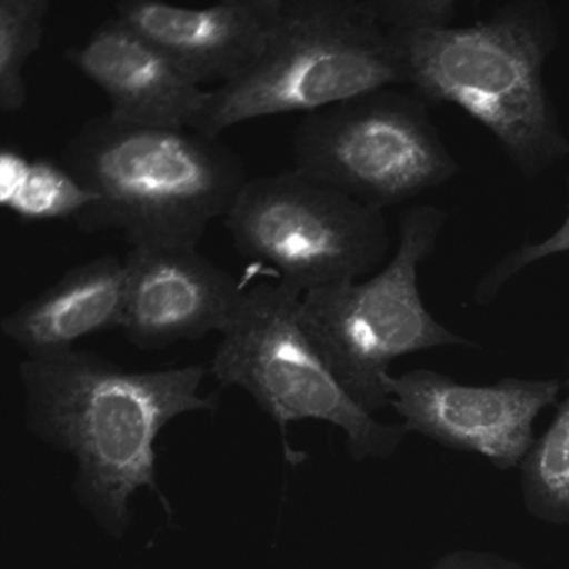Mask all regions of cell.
I'll return each instance as SVG.
<instances>
[{"instance_id": "277c9868", "label": "cell", "mask_w": 569, "mask_h": 569, "mask_svg": "<svg viewBox=\"0 0 569 569\" xmlns=\"http://www.w3.org/2000/svg\"><path fill=\"white\" fill-rule=\"evenodd\" d=\"M555 44V19L545 6H506L471 26L421 32L409 56L408 86L426 104L468 114L532 178L569 154L546 88Z\"/></svg>"}, {"instance_id": "7a4b0ae2", "label": "cell", "mask_w": 569, "mask_h": 569, "mask_svg": "<svg viewBox=\"0 0 569 569\" xmlns=\"http://www.w3.org/2000/svg\"><path fill=\"white\" fill-rule=\"evenodd\" d=\"M456 9L452 0H282L258 61L209 91L191 129L218 138L241 122L408 86L416 38L451 24Z\"/></svg>"}, {"instance_id": "e0dca14e", "label": "cell", "mask_w": 569, "mask_h": 569, "mask_svg": "<svg viewBox=\"0 0 569 569\" xmlns=\"http://www.w3.org/2000/svg\"><path fill=\"white\" fill-rule=\"evenodd\" d=\"M559 254H569V211L561 226L545 241L521 246L499 259L476 286V302L482 306L491 305L516 276L538 262Z\"/></svg>"}, {"instance_id": "5b68a950", "label": "cell", "mask_w": 569, "mask_h": 569, "mask_svg": "<svg viewBox=\"0 0 569 569\" xmlns=\"http://www.w3.org/2000/svg\"><path fill=\"white\" fill-rule=\"evenodd\" d=\"M445 222L441 209H409L399 222L396 254L375 278L302 296L299 321L309 342L369 415L391 405L386 381L396 359L445 346H472L429 312L419 289V268L435 251Z\"/></svg>"}, {"instance_id": "ba28073f", "label": "cell", "mask_w": 569, "mask_h": 569, "mask_svg": "<svg viewBox=\"0 0 569 569\" xmlns=\"http://www.w3.org/2000/svg\"><path fill=\"white\" fill-rule=\"evenodd\" d=\"M292 158L298 171L379 211L459 172L426 102L395 89L309 114L292 136Z\"/></svg>"}, {"instance_id": "5bb4252c", "label": "cell", "mask_w": 569, "mask_h": 569, "mask_svg": "<svg viewBox=\"0 0 569 569\" xmlns=\"http://www.w3.org/2000/svg\"><path fill=\"white\" fill-rule=\"evenodd\" d=\"M96 201L61 162L29 158L18 148L0 152V204L22 221H78Z\"/></svg>"}, {"instance_id": "7c38bea8", "label": "cell", "mask_w": 569, "mask_h": 569, "mask_svg": "<svg viewBox=\"0 0 569 569\" xmlns=\"http://www.w3.org/2000/svg\"><path fill=\"white\" fill-rule=\"evenodd\" d=\"M66 58L104 92L108 114L126 124L191 129L208 101L209 91L116 16Z\"/></svg>"}, {"instance_id": "52a82bcc", "label": "cell", "mask_w": 569, "mask_h": 569, "mask_svg": "<svg viewBox=\"0 0 569 569\" xmlns=\"http://www.w3.org/2000/svg\"><path fill=\"white\" fill-rule=\"evenodd\" d=\"M226 226L239 254L268 264L299 296L358 281L389 248L382 211L298 169L248 181Z\"/></svg>"}, {"instance_id": "8fae6325", "label": "cell", "mask_w": 569, "mask_h": 569, "mask_svg": "<svg viewBox=\"0 0 569 569\" xmlns=\"http://www.w3.org/2000/svg\"><path fill=\"white\" fill-rule=\"evenodd\" d=\"M282 0H226L204 9L128 0L116 18L158 46L198 84L234 81L264 51Z\"/></svg>"}, {"instance_id": "2e32d148", "label": "cell", "mask_w": 569, "mask_h": 569, "mask_svg": "<svg viewBox=\"0 0 569 569\" xmlns=\"http://www.w3.org/2000/svg\"><path fill=\"white\" fill-rule=\"evenodd\" d=\"M48 0H0V111L28 102L26 69L44 39Z\"/></svg>"}, {"instance_id": "9a60e30c", "label": "cell", "mask_w": 569, "mask_h": 569, "mask_svg": "<svg viewBox=\"0 0 569 569\" xmlns=\"http://www.w3.org/2000/svg\"><path fill=\"white\" fill-rule=\"evenodd\" d=\"M519 469L528 515L546 525L569 526V381L568 396Z\"/></svg>"}, {"instance_id": "ac0fdd59", "label": "cell", "mask_w": 569, "mask_h": 569, "mask_svg": "<svg viewBox=\"0 0 569 569\" xmlns=\"http://www.w3.org/2000/svg\"><path fill=\"white\" fill-rule=\"evenodd\" d=\"M431 569H528L495 552L456 551L442 556Z\"/></svg>"}, {"instance_id": "6da1fadb", "label": "cell", "mask_w": 569, "mask_h": 569, "mask_svg": "<svg viewBox=\"0 0 569 569\" xmlns=\"http://www.w3.org/2000/svg\"><path fill=\"white\" fill-rule=\"evenodd\" d=\"M201 366L129 371L92 352L72 351L22 362L28 426L76 459L79 501L114 538L131 522L129 501L146 488L171 506L158 485L159 432L178 416L214 411L201 396Z\"/></svg>"}, {"instance_id": "3957f363", "label": "cell", "mask_w": 569, "mask_h": 569, "mask_svg": "<svg viewBox=\"0 0 569 569\" xmlns=\"http://www.w3.org/2000/svg\"><path fill=\"white\" fill-rule=\"evenodd\" d=\"M62 164L96 196L78 228L119 232L131 248H198L248 184L241 158L214 136L109 114L81 129Z\"/></svg>"}, {"instance_id": "30bf717a", "label": "cell", "mask_w": 569, "mask_h": 569, "mask_svg": "<svg viewBox=\"0 0 569 569\" xmlns=\"http://www.w3.org/2000/svg\"><path fill=\"white\" fill-rule=\"evenodd\" d=\"M121 329L139 349H164L222 332L246 289L198 248H131L124 258Z\"/></svg>"}, {"instance_id": "9c48e42d", "label": "cell", "mask_w": 569, "mask_h": 569, "mask_svg": "<svg viewBox=\"0 0 569 569\" xmlns=\"http://www.w3.org/2000/svg\"><path fill=\"white\" fill-rule=\"evenodd\" d=\"M386 386L406 432L482 456L499 471L522 465L536 442V418L556 405L561 389L556 379L505 378L468 386L431 369L389 376Z\"/></svg>"}, {"instance_id": "8992f818", "label": "cell", "mask_w": 569, "mask_h": 569, "mask_svg": "<svg viewBox=\"0 0 569 569\" xmlns=\"http://www.w3.org/2000/svg\"><path fill=\"white\" fill-rule=\"evenodd\" d=\"M302 296L279 284L259 282L246 289L212 358L211 372L222 386L244 389L274 419L284 438L286 458L292 452L286 432L291 422L316 419L346 432L352 458H389L401 445L402 425H382L339 385L309 342L299 306Z\"/></svg>"}, {"instance_id": "4fadbf2b", "label": "cell", "mask_w": 569, "mask_h": 569, "mask_svg": "<svg viewBox=\"0 0 569 569\" xmlns=\"http://www.w3.org/2000/svg\"><path fill=\"white\" fill-rule=\"evenodd\" d=\"M126 282L124 259L99 256L22 302L0 329L29 359L66 355L79 339L121 328Z\"/></svg>"}]
</instances>
